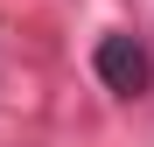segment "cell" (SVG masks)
I'll list each match as a JSON object with an SVG mask.
<instances>
[{"instance_id": "6da1fadb", "label": "cell", "mask_w": 154, "mask_h": 147, "mask_svg": "<svg viewBox=\"0 0 154 147\" xmlns=\"http://www.w3.org/2000/svg\"><path fill=\"white\" fill-rule=\"evenodd\" d=\"M91 70H98V84H105L112 98H140L154 63H147V49H140L133 35H105V42L91 49Z\"/></svg>"}]
</instances>
